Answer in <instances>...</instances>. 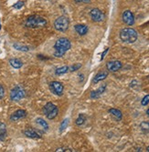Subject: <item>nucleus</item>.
Returning <instances> with one entry per match:
<instances>
[{"instance_id": "obj_1", "label": "nucleus", "mask_w": 149, "mask_h": 152, "mask_svg": "<svg viewBox=\"0 0 149 152\" xmlns=\"http://www.w3.org/2000/svg\"><path fill=\"white\" fill-rule=\"evenodd\" d=\"M72 48V44H71V41L66 38V37H60L59 38L55 45H54V57L56 58H61L63 57L65 53L67 51H69Z\"/></svg>"}, {"instance_id": "obj_2", "label": "nucleus", "mask_w": 149, "mask_h": 152, "mask_svg": "<svg viewBox=\"0 0 149 152\" xmlns=\"http://www.w3.org/2000/svg\"><path fill=\"white\" fill-rule=\"evenodd\" d=\"M120 39L125 43L127 44H133L138 38V34L134 28L131 27H125L120 31Z\"/></svg>"}, {"instance_id": "obj_3", "label": "nucleus", "mask_w": 149, "mask_h": 152, "mask_svg": "<svg viewBox=\"0 0 149 152\" xmlns=\"http://www.w3.org/2000/svg\"><path fill=\"white\" fill-rule=\"evenodd\" d=\"M25 25L27 27L30 28H38V27H42L47 25V21L45 18L39 16H30L27 18Z\"/></svg>"}, {"instance_id": "obj_4", "label": "nucleus", "mask_w": 149, "mask_h": 152, "mask_svg": "<svg viewBox=\"0 0 149 152\" xmlns=\"http://www.w3.org/2000/svg\"><path fill=\"white\" fill-rule=\"evenodd\" d=\"M43 113L48 119H54L59 113V108L56 105H54L52 102L47 103L43 107Z\"/></svg>"}, {"instance_id": "obj_5", "label": "nucleus", "mask_w": 149, "mask_h": 152, "mask_svg": "<svg viewBox=\"0 0 149 152\" xmlns=\"http://www.w3.org/2000/svg\"><path fill=\"white\" fill-rule=\"evenodd\" d=\"M69 26H70V21L68 19V18L64 16L59 17L55 20V22H54V27H55L56 30L60 32H65L69 28Z\"/></svg>"}, {"instance_id": "obj_6", "label": "nucleus", "mask_w": 149, "mask_h": 152, "mask_svg": "<svg viewBox=\"0 0 149 152\" xmlns=\"http://www.w3.org/2000/svg\"><path fill=\"white\" fill-rule=\"evenodd\" d=\"M25 95L26 93H25V89L23 88V87L20 85H18L11 89L10 99L12 101H19L25 98Z\"/></svg>"}, {"instance_id": "obj_7", "label": "nucleus", "mask_w": 149, "mask_h": 152, "mask_svg": "<svg viewBox=\"0 0 149 152\" xmlns=\"http://www.w3.org/2000/svg\"><path fill=\"white\" fill-rule=\"evenodd\" d=\"M49 89L50 91L55 94L59 96H62L63 95V90H64V88H63V85L61 84L60 82L59 81H52L49 83Z\"/></svg>"}, {"instance_id": "obj_8", "label": "nucleus", "mask_w": 149, "mask_h": 152, "mask_svg": "<svg viewBox=\"0 0 149 152\" xmlns=\"http://www.w3.org/2000/svg\"><path fill=\"white\" fill-rule=\"evenodd\" d=\"M90 16L92 21L94 22H102L104 20L105 16L103 12H102L99 8H93L90 12Z\"/></svg>"}, {"instance_id": "obj_9", "label": "nucleus", "mask_w": 149, "mask_h": 152, "mask_svg": "<svg viewBox=\"0 0 149 152\" xmlns=\"http://www.w3.org/2000/svg\"><path fill=\"white\" fill-rule=\"evenodd\" d=\"M122 66H123V64L119 60H112L106 64V68L109 72H116L121 69Z\"/></svg>"}, {"instance_id": "obj_10", "label": "nucleus", "mask_w": 149, "mask_h": 152, "mask_svg": "<svg viewBox=\"0 0 149 152\" xmlns=\"http://www.w3.org/2000/svg\"><path fill=\"white\" fill-rule=\"evenodd\" d=\"M28 113L24 109H18L15 112H13L10 116V120L11 121H18L19 119H22L27 117Z\"/></svg>"}, {"instance_id": "obj_11", "label": "nucleus", "mask_w": 149, "mask_h": 152, "mask_svg": "<svg viewBox=\"0 0 149 152\" xmlns=\"http://www.w3.org/2000/svg\"><path fill=\"white\" fill-rule=\"evenodd\" d=\"M123 21L127 26H133L134 24V14L130 10H125L123 13Z\"/></svg>"}, {"instance_id": "obj_12", "label": "nucleus", "mask_w": 149, "mask_h": 152, "mask_svg": "<svg viewBox=\"0 0 149 152\" xmlns=\"http://www.w3.org/2000/svg\"><path fill=\"white\" fill-rule=\"evenodd\" d=\"M23 134L30 137V139H33V140H38L41 137V134H40L38 130L33 129H27L23 131Z\"/></svg>"}, {"instance_id": "obj_13", "label": "nucleus", "mask_w": 149, "mask_h": 152, "mask_svg": "<svg viewBox=\"0 0 149 152\" xmlns=\"http://www.w3.org/2000/svg\"><path fill=\"white\" fill-rule=\"evenodd\" d=\"M105 89H106V84H103V85L101 86L98 89L91 91V95H90L91 99H96L100 98L101 95H103V92L105 91Z\"/></svg>"}, {"instance_id": "obj_14", "label": "nucleus", "mask_w": 149, "mask_h": 152, "mask_svg": "<svg viewBox=\"0 0 149 152\" xmlns=\"http://www.w3.org/2000/svg\"><path fill=\"white\" fill-rule=\"evenodd\" d=\"M74 29L75 31L80 35V36H85L87 33H88V26L86 25H83V24H78V25H75L74 26Z\"/></svg>"}, {"instance_id": "obj_15", "label": "nucleus", "mask_w": 149, "mask_h": 152, "mask_svg": "<svg viewBox=\"0 0 149 152\" xmlns=\"http://www.w3.org/2000/svg\"><path fill=\"white\" fill-rule=\"evenodd\" d=\"M107 77H108V72H107V71H101V72L97 73V74L95 75V77H93L92 83H94V84H96V83H98V82H100V81L104 80Z\"/></svg>"}, {"instance_id": "obj_16", "label": "nucleus", "mask_w": 149, "mask_h": 152, "mask_svg": "<svg viewBox=\"0 0 149 152\" xmlns=\"http://www.w3.org/2000/svg\"><path fill=\"white\" fill-rule=\"evenodd\" d=\"M7 126L6 124L0 121V141H4L7 137Z\"/></svg>"}, {"instance_id": "obj_17", "label": "nucleus", "mask_w": 149, "mask_h": 152, "mask_svg": "<svg viewBox=\"0 0 149 152\" xmlns=\"http://www.w3.org/2000/svg\"><path fill=\"white\" fill-rule=\"evenodd\" d=\"M109 113L116 119V120H121L123 118V113H122L121 110L117 108H110L109 109Z\"/></svg>"}, {"instance_id": "obj_18", "label": "nucleus", "mask_w": 149, "mask_h": 152, "mask_svg": "<svg viewBox=\"0 0 149 152\" xmlns=\"http://www.w3.org/2000/svg\"><path fill=\"white\" fill-rule=\"evenodd\" d=\"M36 123L38 124V125L39 127H41V129H43L45 131L49 130V124L47 123V121H45V120H44L43 118H36Z\"/></svg>"}, {"instance_id": "obj_19", "label": "nucleus", "mask_w": 149, "mask_h": 152, "mask_svg": "<svg viewBox=\"0 0 149 152\" xmlns=\"http://www.w3.org/2000/svg\"><path fill=\"white\" fill-rule=\"evenodd\" d=\"M9 63L14 68H20L23 66V62L18 58H11L9 60Z\"/></svg>"}, {"instance_id": "obj_20", "label": "nucleus", "mask_w": 149, "mask_h": 152, "mask_svg": "<svg viewBox=\"0 0 149 152\" xmlns=\"http://www.w3.org/2000/svg\"><path fill=\"white\" fill-rule=\"evenodd\" d=\"M85 121H86V116L84 114H83V113H80L78 116L75 123H76L77 126H82V125H83V124L85 123Z\"/></svg>"}, {"instance_id": "obj_21", "label": "nucleus", "mask_w": 149, "mask_h": 152, "mask_svg": "<svg viewBox=\"0 0 149 152\" xmlns=\"http://www.w3.org/2000/svg\"><path fill=\"white\" fill-rule=\"evenodd\" d=\"M68 72H70L69 66H64L58 67L57 69L55 70V74L56 75H63V74H66Z\"/></svg>"}, {"instance_id": "obj_22", "label": "nucleus", "mask_w": 149, "mask_h": 152, "mask_svg": "<svg viewBox=\"0 0 149 152\" xmlns=\"http://www.w3.org/2000/svg\"><path fill=\"white\" fill-rule=\"evenodd\" d=\"M13 47H14V48H15V49L19 50V51H22V52H28V51L30 50L29 47L23 46V45H20V44H18V43L13 44Z\"/></svg>"}, {"instance_id": "obj_23", "label": "nucleus", "mask_w": 149, "mask_h": 152, "mask_svg": "<svg viewBox=\"0 0 149 152\" xmlns=\"http://www.w3.org/2000/svg\"><path fill=\"white\" fill-rule=\"evenodd\" d=\"M68 125H69V118H65L61 123H60V132H63L66 128L68 127Z\"/></svg>"}, {"instance_id": "obj_24", "label": "nucleus", "mask_w": 149, "mask_h": 152, "mask_svg": "<svg viewBox=\"0 0 149 152\" xmlns=\"http://www.w3.org/2000/svg\"><path fill=\"white\" fill-rule=\"evenodd\" d=\"M140 128L142 129V130L149 132V122L148 121H143L140 124Z\"/></svg>"}, {"instance_id": "obj_25", "label": "nucleus", "mask_w": 149, "mask_h": 152, "mask_svg": "<svg viewBox=\"0 0 149 152\" xmlns=\"http://www.w3.org/2000/svg\"><path fill=\"white\" fill-rule=\"evenodd\" d=\"M80 67H82V65L80 64H74V65H72L71 66H69V70H70V72H74V71L80 69Z\"/></svg>"}, {"instance_id": "obj_26", "label": "nucleus", "mask_w": 149, "mask_h": 152, "mask_svg": "<svg viewBox=\"0 0 149 152\" xmlns=\"http://www.w3.org/2000/svg\"><path fill=\"white\" fill-rule=\"evenodd\" d=\"M148 103H149V95H146V96H144L143 99L141 100V105L142 106H146V105H148Z\"/></svg>"}, {"instance_id": "obj_27", "label": "nucleus", "mask_w": 149, "mask_h": 152, "mask_svg": "<svg viewBox=\"0 0 149 152\" xmlns=\"http://www.w3.org/2000/svg\"><path fill=\"white\" fill-rule=\"evenodd\" d=\"M5 88L3 87V85H0V99H2L5 96Z\"/></svg>"}, {"instance_id": "obj_28", "label": "nucleus", "mask_w": 149, "mask_h": 152, "mask_svg": "<svg viewBox=\"0 0 149 152\" xmlns=\"http://www.w3.org/2000/svg\"><path fill=\"white\" fill-rule=\"evenodd\" d=\"M23 6H24V2L19 1V2H18V3H16V4L14 5V7L17 8V9H19V8H21Z\"/></svg>"}, {"instance_id": "obj_29", "label": "nucleus", "mask_w": 149, "mask_h": 152, "mask_svg": "<svg viewBox=\"0 0 149 152\" xmlns=\"http://www.w3.org/2000/svg\"><path fill=\"white\" fill-rule=\"evenodd\" d=\"M75 3L79 4V3H90L91 0H74Z\"/></svg>"}, {"instance_id": "obj_30", "label": "nucleus", "mask_w": 149, "mask_h": 152, "mask_svg": "<svg viewBox=\"0 0 149 152\" xmlns=\"http://www.w3.org/2000/svg\"><path fill=\"white\" fill-rule=\"evenodd\" d=\"M108 50H109V48H105V50L102 53V57H101V60H103V58H104V57H105V55H106V53L108 52Z\"/></svg>"}, {"instance_id": "obj_31", "label": "nucleus", "mask_w": 149, "mask_h": 152, "mask_svg": "<svg viewBox=\"0 0 149 152\" xmlns=\"http://www.w3.org/2000/svg\"><path fill=\"white\" fill-rule=\"evenodd\" d=\"M146 114H147V116L149 117V108H148V109L146 110Z\"/></svg>"}, {"instance_id": "obj_32", "label": "nucleus", "mask_w": 149, "mask_h": 152, "mask_svg": "<svg viewBox=\"0 0 149 152\" xmlns=\"http://www.w3.org/2000/svg\"><path fill=\"white\" fill-rule=\"evenodd\" d=\"M146 150H147V151H148V152H149V146H148V147H147V148H146Z\"/></svg>"}]
</instances>
